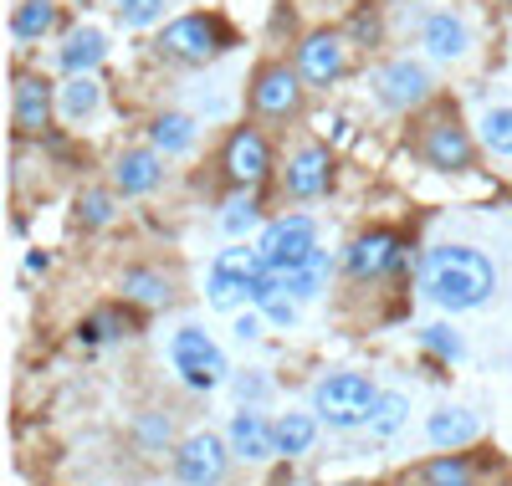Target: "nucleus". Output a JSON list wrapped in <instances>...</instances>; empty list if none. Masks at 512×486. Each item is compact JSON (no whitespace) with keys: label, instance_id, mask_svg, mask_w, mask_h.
I'll use <instances>...</instances> for the list:
<instances>
[{"label":"nucleus","instance_id":"11","mask_svg":"<svg viewBox=\"0 0 512 486\" xmlns=\"http://www.w3.org/2000/svg\"><path fill=\"white\" fill-rule=\"evenodd\" d=\"M267 169H272V154H267V139L256 134V128H236L231 144H226V174L251 190V185H262L267 180Z\"/></svg>","mask_w":512,"mask_h":486},{"label":"nucleus","instance_id":"4","mask_svg":"<svg viewBox=\"0 0 512 486\" xmlns=\"http://www.w3.org/2000/svg\"><path fill=\"white\" fill-rule=\"evenodd\" d=\"M231 440L221 435H210V430H195L180 440V451H175V476L185 486H221L226 471H231Z\"/></svg>","mask_w":512,"mask_h":486},{"label":"nucleus","instance_id":"28","mask_svg":"<svg viewBox=\"0 0 512 486\" xmlns=\"http://www.w3.org/2000/svg\"><path fill=\"white\" fill-rule=\"evenodd\" d=\"M256 220H262V210H256V195H251V190H241V195H231V200L221 205V231H226V236H246Z\"/></svg>","mask_w":512,"mask_h":486},{"label":"nucleus","instance_id":"14","mask_svg":"<svg viewBox=\"0 0 512 486\" xmlns=\"http://www.w3.org/2000/svg\"><path fill=\"white\" fill-rule=\"evenodd\" d=\"M425 164L431 169H446V174H461V169H472V139H466V128L456 118H441L431 134H425Z\"/></svg>","mask_w":512,"mask_h":486},{"label":"nucleus","instance_id":"37","mask_svg":"<svg viewBox=\"0 0 512 486\" xmlns=\"http://www.w3.org/2000/svg\"><path fill=\"white\" fill-rule=\"evenodd\" d=\"M236 343H256V338H262V318H256V313H246V318H236Z\"/></svg>","mask_w":512,"mask_h":486},{"label":"nucleus","instance_id":"39","mask_svg":"<svg viewBox=\"0 0 512 486\" xmlns=\"http://www.w3.org/2000/svg\"><path fill=\"white\" fill-rule=\"evenodd\" d=\"M47 267H52L47 251H31V256H26V272H47Z\"/></svg>","mask_w":512,"mask_h":486},{"label":"nucleus","instance_id":"3","mask_svg":"<svg viewBox=\"0 0 512 486\" xmlns=\"http://www.w3.org/2000/svg\"><path fill=\"white\" fill-rule=\"evenodd\" d=\"M169 364L180 369V379L190 389H216L231 374L221 343H210V333H200V328H180L175 338H169Z\"/></svg>","mask_w":512,"mask_h":486},{"label":"nucleus","instance_id":"24","mask_svg":"<svg viewBox=\"0 0 512 486\" xmlns=\"http://www.w3.org/2000/svg\"><path fill=\"white\" fill-rule=\"evenodd\" d=\"M98 103H103V87L93 82V72H72L67 87H62V113L72 123H82L88 113H98Z\"/></svg>","mask_w":512,"mask_h":486},{"label":"nucleus","instance_id":"13","mask_svg":"<svg viewBox=\"0 0 512 486\" xmlns=\"http://www.w3.org/2000/svg\"><path fill=\"white\" fill-rule=\"evenodd\" d=\"M226 440H231V451H236V461H246V466H262V461H272L277 456V430L256 415V410H241V415H231V430H226Z\"/></svg>","mask_w":512,"mask_h":486},{"label":"nucleus","instance_id":"19","mask_svg":"<svg viewBox=\"0 0 512 486\" xmlns=\"http://www.w3.org/2000/svg\"><path fill=\"white\" fill-rule=\"evenodd\" d=\"M477 415L472 410H461V405H451V410H436L431 420H425V435H431V446H441V451H461V446H472L477 440Z\"/></svg>","mask_w":512,"mask_h":486},{"label":"nucleus","instance_id":"2","mask_svg":"<svg viewBox=\"0 0 512 486\" xmlns=\"http://www.w3.org/2000/svg\"><path fill=\"white\" fill-rule=\"evenodd\" d=\"M379 400V389L369 374H328L313 384V415H323L333 430L369 425V410Z\"/></svg>","mask_w":512,"mask_h":486},{"label":"nucleus","instance_id":"6","mask_svg":"<svg viewBox=\"0 0 512 486\" xmlns=\"http://www.w3.org/2000/svg\"><path fill=\"white\" fill-rule=\"evenodd\" d=\"M159 52L175 57V62H210V57L221 52V26L210 21V16H180V21L164 26Z\"/></svg>","mask_w":512,"mask_h":486},{"label":"nucleus","instance_id":"1","mask_svg":"<svg viewBox=\"0 0 512 486\" xmlns=\"http://www.w3.org/2000/svg\"><path fill=\"white\" fill-rule=\"evenodd\" d=\"M425 297L446 313H472L497 292V267L477 246H436L420 267Z\"/></svg>","mask_w":512,"mask_h":486},{"label":"nucleus","instance_id":"7","mask_svg":"<svg viewBox=\"0 0 512 486\" xmlns=\"http://www.w3.org/2000/svg\"><path fill=\"white\" fill-rule=\"evenodd\" d=\"M344 267H349V277H359V282L390 277V272L405 267V241H400L395 231H364V236L349 246Z\"/></svg>","mask_w":512,"mask_h":486},{"label":"nucleus","instance_id":"29","mask_svg":"<svg viewBox=\"0 0 512 486\" xmlns=\"http://www.w3.org/2000/svg\"><path fill=\"white\" fill-rule=\"evenodd\" d=\"M482 144L502 159H512V108H492L482 118Z\"/></svg>","mask_w":512,"mask_h":486},{"label":"nucleus","instance_id":"40","mask_svg":"<svg viewBox=\"0 0 512 486\" xmlns=\"http://www.w3.org/2000/svg\"><path fill=\"white\" fill-rule=\"evenodd\" d=\"M446 486H477L472 476H456V481H446Z\"/></svg>","mask_w":512,"mask_h":486},{"label":"nucleus","instance_id":"9","mask_svg":"<svg viewBox=\"0 0 512 486\" xmlns=\"http://www.w3.org/2000/svg\"><path fill=\"white\" fill-rule=\"evenodd\" d=\"M425 93H431V77H425V67L410 62V57H400V62H390V67L374 72V98H379L384 108H395V113L425 103Z\"/></svg>","mask_w":512,"mask_h":486},{"label":"nucleus","instance_id":"18","mask_svg":"<svg viewBox=\"0 0 512 486\" xmlns=\"http://www.w3.org/2000/svg\"><path fill=\"white\" fill-rule=\"evenodd\" d=\"M47 118H52V87L41 77H21L16 82V128L26 139H36L47 128Z\"/></svg>","mask_w":512,"mask_h":486},{"label":"nucleus","instance_id":"30","mask_svg":"<svg viewBox=\"0 0 512 486\" xmlns=\"http://www.w3.org/2000/svg\"><path fill=\"white\" fill-rule=\"evenodd\" d=\"M77 220L82 226H93V231H103L108 220H113V195H103V190H88L77 200Z\"/></svg>","mask_w":512,"mask_h":486},{"label":"nucleus","instance_id":"17","mask_svg":"<svg viewBox=\"0 0 512 486\" xmlns=\"http://www.w3.org/2000/svg\"><path fill=\"white\" fill-rule=\"evenodd\" d=\"M420 41H425V52H431L436 62H461V57H466V47H472V31H466V21H461V16L436 11V16H425Z\"/></svg>","mask_w":512,"mask_h":486},{"label":"nucleus","instance_id":"10","mask_svg":"<svg viewBox=\"0 0 512 486\" xmlns=\"http://www.w3.org/2000/svg\"><path fill=\"white\" fill-rule=\"evenodd\" d=\"M344 67H349V52H344V36H338V31H313L303 47H297V72H303L313 87L338 82Z\"/></svg>","mask_w":512,"mask_h":486},{"label":"nucleus","instance_id":"31","mask_svg":"<svg viewBox=\"0 0 512 486\" xmlns=\"http://www.w3.org/2000/svg\"><path fill=\"white\" fill-rule=\"evenodd\" d=\"M420 343L431 348V353H441V359H461V353H466L461 333H456V328H446V323H431V328L420 333Z\"/></svg>","mask_w":512,"mask_h":486},{"label":"nucleus","instance_id":"34","mask_svg":"<svg viewBox=\"0 0 512 486\" xmlns=\"http://www.w3.org/2000/svg\"><path fill=\"white\" fill-rule=\"evenodd\" d=\"M456 476H466V461H461V456H441V461L425 466V481H431V486H446V481H456Z\"/></svg>","mask_w":512,"mask_h":486},{"label":"nucleus","instance_id":"21","mask_svg":"<svg viewBox=\"0 0 512 486\" xmlns=\"http://www.w3.org/2000/svg\"><path fill=\"white\" fill-rule=\"evenodd\" d=\"M328 277H333V256L328 251H313L308 261H297L292 272H282V287L292 292V297H318V292H328Z\"/></svg>","mask_w":512,"mask_h":486},{"label":"nucleus","instance_id":"23","mask_svg":"<svg viewBox=\"0 0 512 486\" xmlns=\"http://www.w3.org/2000/svg\"><path fill=\"white\" fill-rule=\"evenodd\" d=\"M272 430H277V456H287V461L292 456H308L313 440H318V420L313 415H282Z\"/></svg>","mask_w":512,"mask_h":486},{"label":"nucleus","instance_id":"25","mask_svg":"<svg viewBox=\"0 0 512 486\" xmlns=\"http://www.w3.org/2000/svg\"><path fill=\"white\" fill-rule=\"evenodd\" d=\"M405 415H410V400H405V394H395V389H379V400H374V410H369V435L390 440V435L405 425Z\"/></svg>","mask_w":512,"mask_h":486},{"label":"nucleus","instance_id":"15","mask_svg":"<svg viewBox=\"0 0 512 486\" xmlns=\"http://www.w3.org/2000/svg\"><path fill=\"white\" fill-rule=\"evenodd\" d=\"M164 180V154L159 149H128L113 164V190L118 195H149Z\"/></svg>","mask_w":512,"mask_h":486},{"label":"nucleus","instance_id":"38","mask_svg":"<svg viewBox=\"0 0 512 486\" xmlns=\"http://www.w3.org/2000/svg\"><path fill=\"white\" fill-rule=\"evenodd\" d=\"M354 36H359V41H379V16H374V11H359V16H354Z\"/></svg>","mask_w":512,"mask_h":486},{"label":"nucleus","instance_id":"32","mask_svg":"<svg viewBox=\"0 0 512 486\" xmlns=\"http://www.w3.org/2000/svg\"><path fill=\"white\" fill-rule=\"evenodd\" d=\"M123 26H154L164 16V0H118Z\"/></svg>","mask_w":512,"mask_h":486},{"label":"nucleus","instance_id":"16","mask_svg":"<svg viewBox=\"0 0 512 486\" xmlns=\"http://www.w3.org/2000/svg\"><path fill=\"white\" fill-rule=\"evenodd\" d=\"M328 149L323 144H308V149H297L292 159H287V195L292 200H313V195H323L328 190Z\"/></svg>","mask_w":512,"mask_h":486},{"label":"nucleus","instance_id":"22","mask_svg":"<svg viewBox=\"0 0 512 486\" xmlns=\"http://www.w3.org/2000/svg\"><path fill=\"white\" fill-rule=\"evenodd\" d=\"M108 57V41H103V31H72L67 36V47H62V67L67 72H93L98 62Z\"/></svg>","mask_w":512,"mask_h":486},{"label":"nucleus","instance_id":"33","mask_svg":"<svg viewBox=\"0 0 512 486\" xmlns=\"http://www.w3.org/2000/svg\"><path fill=\"white\" fill-rule=\"evenodd\" d=\"M262 318L267 323H277V328H292L297 323V302H292V292L282 287V292H272L267 302H262Z\"/></svg>","mask_w":512,"mask_h":486},{"label":"nucleus","instance_id":"35","mask_svg":"<svg viewBox=\"0 0 512 486\" xmlns=\"http://www.w3.org/2000/svg\"><path fill=\"white\" fill-rule=\"evenodd\" d=\"M139 435H144V446H164V440H169V420L164 415H144L139 420Z\"/></svg>","mask_w":512,"mask_h":486},{"label":"nucleus","instance_id":"5","mask_svg":"<svg viewBox=\"0 0 512 486\" xmlns=\"http://www.w3.org/2000/svg\"><path fill=\"white\" fill-rule=\"evenodd\" d=\"M262 261L277 272H292L297 261H308L318 251V226H313V215H282L272 220V226L262 231Z\"/></svg>","mask_w":512,"mask_h":486},{"label":"nucleus","instance_id":"20","mask_svg":"<svg viewBox=\"0 0 512 486\" xmlns=\"http://www.w3.org/2000/svg\"><path fill=\"white\" fill-rule=\"evenodd\" d=\"M149 134H154V149H159L164 159H180V154H190V149H195L200 128H195V118H190V113H159Z\"/></svg>","mask_w":512,"mask_h":486},{"label":"nucleus","instance_id":"27","mask_svg":"<svg viewBox=\"0 0 512 486\" xmlns=\"http://www.w3.org/2000/svg\"><path fill=\"white\" fill-rule=\"evenodd\" d=\"M118 287H123V297H134V302H169V277H159L149 267H128Z\"/></svg>","mask_w":512,"mask_h":486},{"label":"nucleus","instance_id":"12","mask_svg":"<svg viewBox=\"0 0 512 486\" xmlns=\"http://www.w3.org/2000/svg\"><path fill=\"white\" fill-rule=\"evenodd\" d=\"M297 98H303V87H297V72L292 67H262L256 72V82H251V103H256V113H267V118H287V113H297Z\"/></svg>","mask_w":512,"mask_h":486},{"label":"nucleus","instance_id":"8","mask_svg":"<svg viewBox=\"0 0 512 486\" xmlns=\"http://www.w3.org/2000/svg\"><path fill=\"white\" fill-rule=\"evenodd\" d=\"M262 267V251H246V246H236V251H221L216 256V267H210V282H205V292H210V307H236V302H246V282H251V272Z\"/></svg>","mask_w":512,"mask_h":486},{"label":"nucleus","instance_id":"36","mask_svg":"<svg viewBox=\"0 0 512 486\" xmlns=\"http://www.w3.org/2000/svg\"><path fill=\"white\" fill-rule=\"evenodd\" d=\"M262 394H267V379H256V374H241L236 379V400L246 405V400H262Z\"/></svg>","mask_w":512,"mask_h":486},{"label":"nucleus","instance_id":"26","mask_svg":"<svg viewBox=\"0 0 512 486\" xmlns=\"http://www.w3.org/2000/svg\"><path fill=\"white\" fill-rule=\"evenodd\" d=\"M52 26H57V6H52V0H26V6H16V16H11V31L21 41H41Z\"/></svg>","mask_w":512,"mask_h":486}]
</instances>
